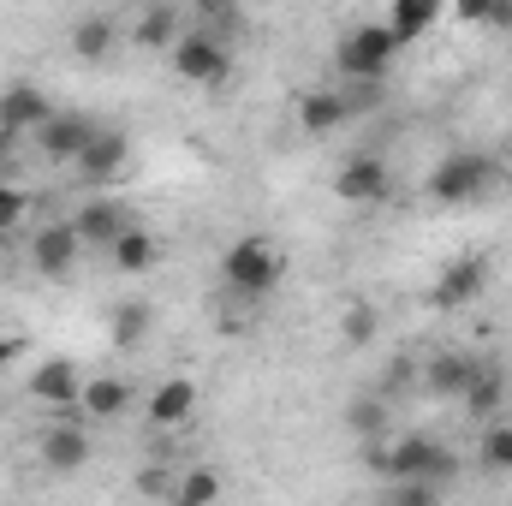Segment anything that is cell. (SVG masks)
<instances>
[{
	"instance_id": "6da1fadb",
	"label": "cell",
	"mask_w": 512,
	"mask_h": 506,
	"mask_svg": "<svg viewBox=\"0 0 512 506\" xmlns=\"http://www.w3.org/2000/svg\"><path fill=\"white\" fill-rule=\"evenodd\" d=\"M364 465L382 477V483H399V477H429L441 489L459 483V453L441 447L435 435H382V441H364Z\"/></svg>"
},
{
	"instance_id": "7a4b0ae2",
	"label": "cell",
	"mask_w": 512,
	"mask_h": 506,
	"mask_svg": "<svg viewBox=\"0 0 512 506\" xmlns=\"http://www.w3.org/2000/svg\"><path fill=\"white\" fill-rule=\"evenodd\" d=\"M280 280H286V251H280L268 233H239V239L221 251V286H227V298H239V304H262Z\"/></svg>"
},
{
	"instance_id": "3957f363",
	"label": "cell",
	"mask_w": 512,
	"mask_h": 506,
	"mask_svg": "<svg viewBox=\"0 0 512 506\" xmlns=\"http://www.w3.org/2000/svg\"><path fill=\"white\" fill-rule=\"evenodd\" d=\"M495 179H501V161H495V155H483V149H447V155L429 167L423 197L441 203V209H465V203L489 197Z\"/></svg>"
},
{
	"instance_id": "277c9868",
	"label": "cell",
	"mask_w": 512,
	"mask_h": 506,
	"mask_svg": "<svg viewBox=\"0 0 512 506\" xmlns=\"http://www.w3.org/2000/svg\"><path fill=\"white\" fill-rule=\"evenodd\" d=\"M167 60H173V78H179L185 90H221V84L233 78V42H227V30H215V24H191V30L167 48Z\"/></svg>"
},
{
	"instance_id": "5b68a950",
	"label": "cell",
	"mask_w": 512,
	"mask_h": 506,
	"mask_svg": "<svg viewBox=\"0 0 512 506\" xmlns=\"http://www.w3.org/2000/svg\"><path fill=\"white\" fill-rule=\"evenodd\" d=\"M393 60H399V36L387 30V18H364L334 42V78H387Z\"/></svg>"
},
{
	"instance_id": "8992f818",
	"label": "cell",
	"mask_w": 512,
	"mask_h": 506,
	"mask_svg": "<svg viewBox=\"0 0 512 506\" xmlns=\"http://www.w3.org/2000/svg\"><path fill=\"white\" fill-rule=\"evenodd\" d=\"M495 280V262L483 251H465L453 262H441V274L429 280V310H471Z\"/></svg>"
},
{
	"instance_id": "52a82bcc",
	"label": "cell",
	"mask_w": 512,
	"mask_h": 506,
	"mask_svg": "<svg viewBox=\"0 0 512 506\" xmlns=\"http://www.w3.org/2000/svg\"><path fill=\"white\" fill-rule=\"evenodd\" d=\"M24 256H30V268L42 274V280H72L78 274V262H84V239H78V227H72V215L66 221H42V227H30V245H24Z\"/></svg>"
},
{
	"instance_id": "ba28073f",
	"label": "cell",
	"mask_w": 512,
	"mask_h": 506,
	"mask_svg": "<svg viewBox=\"0 0 512 506\" xmlns=\"http://www.w3.org/2000/svg\"><path fill=\"white\" fill-rule=\"evenodd\" d=\"M84 423H90L84 411H78V417L60 411V417L36 435V459H42V471H54V477H78V471L90 465L96 447H90V429H84Z\"/></svg>"
},
{
	"instance_id": "9c48e42d",
	"label": "cell",
	"mask_w": 512,
	"mask_h": 506,
	"mask_svg": "<svg viewBox=\"0 0 512 506\" xmlns=\"http://www.w3.org/2000/svg\"><path fill=\"white\" fill-rule=\"evenodd\" d=\"M387 191H393V167L382 149H352L334 173V197L352 209H376V203H387Z\"/></svg>"
},
{
	"instance_id": "30bf717a",
	"label": "cell",
	"mask_w": 512,
	"mask_h": 506,
	"mask_svg": "<svg viewBox=\"0 0 512 506\" xmlns=\"http://www.w3.org/2000/svg\"><path fill=\"white\" fill-rule=\"evenodd\" d=\"M78 393H84V364L54 352V358H36L30 376H24V399L30 405H48V411H78Z\"/></svg>"
},
{
	"instance_id": "8fae6325",
	"label": "cell",
	"mask_w": 512,
	"mask_h": 506,
	"mask_svg": "<svg viewBox=\"0 0 512 506\" xmlns=\"http://www.w3.org/2000/svg\"><path fill=\"white\" fill-rule=\"evenodd\" d=\"M126 167H131V131L126 126H96V137L84 143V155L72 161V173H78L84 185H96V191L120 185Z\"/></svg>"
},
{
	"instance_id": "7c38bea8",
	"label": "cell",
	"mask_w": 512,
	"mask_h": 506,
	"mask_svg": "<svg viewBox=\"0 0 512 506\" xmlns=\"http://www.w3.org/2000/svg\"><path fill=\"white\" fill-rule=\"evenodd\" d=\"M131 221H137V215H131L126 197H114V185H108V191H90V197L72 209V227H78L84 251H108V245L126 233Z\"/></svg>"
},
{
	"instance_id": "4fadbf2b",
	"label": "cell",
	"mask_w": 512,
	"mask_h": 506,
	"mask_svg": "<svg viewBox=\"0 0 512 506\" xmlns=\"http://www.w3.org/2000/svg\"><path fill=\"white\" fill-rule=\"evenodd\" d=\"M197 405H203V381L197 376H161L143 399V417H149V429H185L197 417Z\"/></svg>"
},
{
	"instance_id": "5bb4252c",
	"label": "cell",
	"mask_w": 512,
	"mask_h": 506,
	"mask_svg": "<svg viewBox=\"0 0 512 506\" xmlns=\"http://www.w3.org/2000/svg\"><path fill=\"white\" fill-rule=\"evenodd\" d=\"M102 120H90V114H78V108H54V120L48 126H36V149H42V161H54V167H72L78 155H84V143L96 137Z\"/></svg>"
},
{
	"instance_id": "9a60e30c",
	"label": "cell",
	"mask_w": 512,
	"mask_h": 506,
	"mask_svg": "<svg viewBox=\"0 0 512 506\" xmlns=\"http://www.w3.org/2000/svg\"><path fill=\"white\" fill-rule=\"evenodd\" d=\"M292 120H298L304 137H334L340 126H352V108H346L340 84H316V90H304L292 102Z\"/></svg>"
},
{
	"instance_id": "2e32d148",
	"label": "cell",
	"mask_w": 512,
	"mask_h": 506,
	"mask_svg": "<svg viewBox=\"0 0 512 506\" xmlns=\"http://www.w3.org/2000/svg\"><path fill=\"white\" fill-rule=\"evenodd\" d=\"M54 120V96L36 84V78H12L0 90V126L6 131H36Z\"/></svg>"
},
{
	"instance_id": "e0dca14e",
	"label": "cell",
	"mask_w": 512,
	"mask_h": 506,
	"mask_svg": "<svg viewBox=\"0 0 512 506\" xmlns=\"http://www.w3.org/2000/svg\"><path fill=\"white\" fill-rule=\"evenodd\" d=\"M179 36H185V12H179L173 0H149V6L131 18V30H126V42L131 48H143V54H167Z\"/></svg>"
},
{
	"instance_id": "ac0fdd59",
	"label": "cell",
	"mask_w": 512,
	"mask_h": 506,
	"mask_svg": "<svg viewBox=\"0 0 512 506\" xmlns=\"http://www.w3.org/2000/svg\"><path fill=\"white\" fill-rule=\"evenodd\" d=\"M120 24H114V12H84L72 30H66V48H72V60H84V66H102V60H114V48H120Z\"/></svg>"
},
{
	"instance_id": "d6986e66",
	"label": "cell",
	"mask_w": 512,
	"mask_h": 506,
	"mask_svg": "<svg viewBox=\"0 0 512 506\" xmlns=\"http://www.w3.org/2000/svg\"><path fill=\"white\" fill-rule=\"evenodd\" d=\"M459 405H465V417H471V423L501 417V411H507V370H501L495 358H477V370H471V381H465Z\"/></svg>"
},
{
	"instance_id": "ffe728a7",
	"label": "cell",
	"mask_w": 512,
	"mask_h": 506,
	"mask_svg": "<svg viewBox=\"0 0 512 506\" xmlns=\"http://www.w3.org/2000/svg\"><path fill=\"white\" fill-rule=\"evenodd\" d=\"M102 256H108V268H114V274H155V268L167 262V245H161L143 221H131V227Z\"/></svg>"
},
{
	"instance_id": "44dd1931",
	"label": "cell",
	"mask_w": 512,
	"mask_h": 506,
	"mask_svg": "<svg viewBox=\"0 0 512 506\" xmlns=\"http://www.w3.org/2000/svg\"><path fill=\"white\" fill-rule=\"evenodd\" d=\"M131 405H137V393H131V381H126V376H84L78 411H84L90 423H120Z\"/></svg>"
},
{
	"instance_id": "7402d4cb",
	"label": "cell",
	"mask_w": 512,
	"mask_h": 506,
	"mask_svg": "<svg viewBox=\"0 0 512 506\" xmlns=\"http://www.w3.org/2000/svg\"><path fill=\"white\" fill-rule=\"evenodd\" d=\"M441 18H447V0H387V30L399 36V48L423 42Z\"/></svg>"
},
{
	"instance_id": "603a6c76",
	"label": "cell",
	"mask_w": 512,
	"mask_h": 506,
	"mask_svg": "<svg viewBox=\"0 0 512 506\" xmlns=\"http://www.w3.org/2000/svg\"><path fill=\"white\" fill-rule=\"evenodd\" d=\"M471 370H477V358H471V352H435V358L423 364V393H429V399H453V405H459V393H465Z\"/></svg>"
},
{
	"instance_id": "cb8c5ba5",
	"label": "cell",
	"mask_w": 512,
	"mask_h": 506,
	"mask_svg": "<svg viewBox=\"0 0 512 506\" xmlns=\"http://www.w3.org/2000/svg\"><path fill=\"white\" fill-rule=\"evenodd\" d=\"M483 435H477V471H489V477H512V417H489V423H477Z\"/></svg>"
},
{
	"instance_id": "d4e9b609",
	"label": "cell",
	"mask_w": 512,
	"mask_h": 506,
	"mask_svg": "<svg viewBox=\"0 0 512 506\" xmlns=\"http://www.w3.org/2000/svg\"><path fill=\"white\" fill-rule=\"evenodd\" d=\"M227 495V477L215 471V465H191V471H179L173 477V489H167V501L173 506H209Z\"/></svg>"
},
{
	"instance_id": "484cf974",
	"label": "cell",
	"mask_w": 512,
	"mask_h": 506,
	"mask_svg": "<svg viewBox=\"0 0 512 506\" xmlns=\"http://www.w3.org/2000/svg\"><path fill=\"white\" fill-rule=\"evenodd\" d=\"M149 328H155V310L149 304H120L114 310V322H108V340H114V352H137L143 340H149Z\"/></svg>"
},
{
	"instance_id": "4316f807",
	"label": "cell",
	"mask_w": 512,
	"mask_h": 506,
	"mask_svg": "<svg viewBox=\"0 0 512 506\" xmlns=\"http://www.w3.org/2000/svg\"><path fill=\"white\" fill-rule=\"evenodd\" d=\"M346 429H352L358 441H382L387 435V393H364V399H352V405H346Z\"/></svg>"
},
{
	"instance_id": "83f0119b",
	"label": "cell",
	"mask_w": 512,
	"mask_h": 506,
	"mask_svg": "<svg viewBox=\"0 0 512 506\" xmlns=\"http://www.w3.org/2000/svg\"><path fill=\"white\" fill-rule=\"evenodd\" d=\"M376 334H382V316H376V304H364V298H358V304H346V310H340V346L364 352Z\"/></svg>"
},
{
	"instance_id": "f1b7e54d",
	"label": "cell",
	"mask_w": 512,
	"mask_h": 506,
	"mask_svg": "<svg viewBox=\"0 0 512 506\" xmlns=\"http://www.w3.org/2000/svg\"><path fill=\"white\" fill-rule=\"evenodd\" d=\"M30 209H36V203H30V191H24V185H12V179H0V239H12V233L30 221Z\"/></svg>"
},
{
	"instance_id": "f546056e",
	"label": "cell",
	"mask_w": 512,
	"mask_h": 506,
	"mask_svg": "<svg viewBox=\"0 0 512 506\" xmlns=\"http://www.w3.org/2000/svg\"><path fill=\"white\" fill-rule=\"evenodd\" d=\"M447 489L441 483H429V477H399V483H387V501L393 506H429V501H441Z\"/></svg>"
},
{
	"instance_id": "4dcf8cb0",
	"label": "cell",
	"mask_w": 512,
	"mask_h": 506,
	"mask_svg": "<svg viewBox=\"0 0 512 506\" xmlns=\"http://www.w3.org/2000/svg\"><path fill=\"white\" fill-rule=\"evenodd\" d=\"M197 6V24H215V30H227L233 18H239V6L245 0H191Z\"/></svg>"
},
{
	"instance_id": "1f68e13d",
	"label": "cell",
	"mask_w": 512,
	"mask_h": 506,
	"mask_svg": "<svg viewBox=\"0 0 512 506\" xmlns=\"http://www.w3.org/2000/svg\"><path fill=\"white\" fill-rule=\"evenodd\" d=\"M489 6H495V0H447V18H453V24L483 30V24H489Z\"/></svg>"
},
{
	"instance_id": "d6a6232c",
	"label": "cell",
	"mask_w": 512,
	"mask_h": 506,
	"mask_svg": "<svg viewBox=\"0 0 512 506\" xmlns=\"http://www.w3.org/2000/svg\"><path fill=\"white\" fill-rule=\"evenodd\" d=\"M18 358H30V334H18V328H0V370H12Z\"/></svg>"
},
{
	"instance_id": "836d02e7",
	"label": "cell",
	"mask_w": 512,
	"mask_h": 506,
	"mask_svg": "<svg viewBox=\"0 0 512 506\" xmlns=\"http://www.w3.org/2000/svg\"><path fill=\"white\" fill-rule=\"evenodd\" d=\"M483 30H512V0H495V6H489V24H483Z\"/></svg>"
},
{
	"instance_id": "e575fe53",
	"label": "cell",
	"mask_w": 512,
	"mask_h": 506,
	"mask_svg": "<svg viewBox=\"0 0 512 506\" xmlns=\"http://www.w3.org/2000/svg\"><path fill=\"white\" fill-rule=\"evenodd\" d=\"M12 143H18V131H6V126H0V167L12 161Z\"/></svg>"
}]
</instances>
